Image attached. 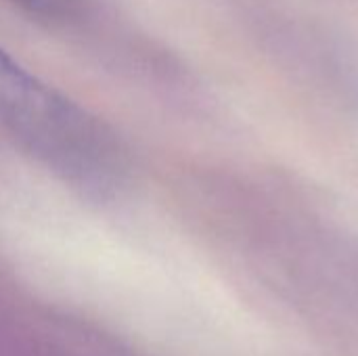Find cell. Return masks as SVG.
Listing matches in <instances>:
<instances>
[{"label": "cell", "mask_w": 358, "mask_h": 356, "mask_svg": "<svg viewBox=\"0 0 358 356\" xmlns=\"http://www.w3.org/2000/svg\"><path fill=\"white\" fill-rule=\"evenodd\" d=\"M0 120L46 166L78 187L103 191L117 157L103 128L0 48Z\"/></svg>", "instance_id": "6da1fadb"}]
</instances>
